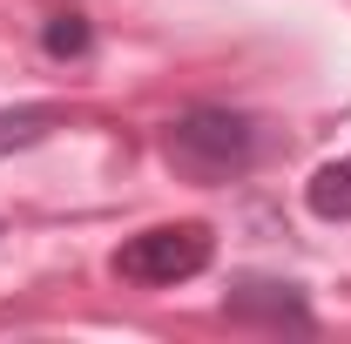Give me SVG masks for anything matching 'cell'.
Returning <instances> with one entry per match:
<instances>
[{"mask_svg": "<svg viewBox=\"0 0 351 344\" xmlns=\"http://www.w3.org/2000/svg\"><path fill=\"white\" fill-rule=\"evenodd\" d=\"M162 156L196 182H223V175H243L257 156V129L230 108H189L182 122H169L162 135Z\"/></svg>", "mask_w": 351, "mask_h": 344, "instance_id": "1", "label": "cell"}, {"mask_svg": "<svg viewBox=\"0 0 351 344\" xmlns=\"http://www.w3.org/2000/svg\"><path fill=\"white\" fill-rule=\"evenodd\" d=\"M210 257H217L210 223H156V230H142V236H129L115 250V277L162 291V284H182V277L210 270Z\"/></svg>", "mask_w": 351, "mask_h": 344, "instance_id": "2", "label": "cell"}, {"mask_svg": "<svg viewBox=\"0 0 351 344\" xmlns=\"http://www.w3.org/2000/svg\"><path fill=\"white\" fill-rule=\"evenodd\" d=\"M230 310L237 317H270V324H311L298 284H237L230 291Z\"/></svg>", "mask_w": 351, "mask_h": 344, "instance_id": "3", "label": "cell"}, {"mask_svg": "<svg viewBox=\"0 0 351 344\" xmlns=\"http://www.w3.org/2000/svg\"><path fill=\"white\" fill-rule=\"evenodd\" d=\"M304 203L324 223H351V156H338V162H324V169L304 182Z\"/></svg>", "mask_w": 351, "mask_h": 344, "instance_id": "4", "label": "cell"}, {"mask_svg": "<svg viewBox=\"0 0 351 344\" xmlns=\"http://www.w3.org/2000/svg\"><path fill=\"white\" fill-rule=\"evenodd\" d=\"M88 41H95V27H88L82 14H54L41 27V47L54 54V61H75V54H88Z\"/></svg>", "mask_w": 351, "mask_h": 344, "instance_id": "5", "label": "cell"}, {"mask_svg": "<svg viewBox=\"0 0 351 344\" xmlns=\"http://www.w3.org/2000/svg\"><path fill=\"white\" fill-rule=\"evenodd\" d=\"M47 129H54V108H7V115H0V156L41 142Z\"/></svg>", "mask_w": 351, "mask_h": 344, "instance_id": "6", "label": "cell"}]
</instances>
